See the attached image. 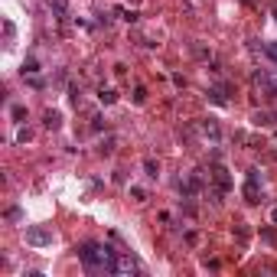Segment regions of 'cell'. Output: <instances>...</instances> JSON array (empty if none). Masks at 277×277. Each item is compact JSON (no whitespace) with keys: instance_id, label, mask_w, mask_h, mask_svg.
Returning a JSON list of instances; mask_svg holds the SVG:
<instances>
[{"instance_id":"8992f818","label":"cell","mask_w":277,"mask_h":277,"mask_svg":"<svg viewBox=\"0 0 277 277\" xmlns=\"http://www.w3.org/2000/svg\"><path fill=\"white\" fill-rule=\"evenodd\" d=\"M209 180L215 183V192H219V196H222V192H229V189H231L229 170H225V166H222V163H215V166H212V173H209Z\"/></svg>"},{"instance_id":"2e32d148","label":"cell","mask_w":277,"mask_h":277,"mask_svg":"<svg viewBox=\"0 0 277 277\" xmlns=\"http://www.w3.org/2000/svg\"><path fill=\"white\" fill-rule=\"evenodd\" d=\"M16 140H20V143L30 140V131H26V127H20V131H16Z\"/></svg>"},{"instance_id":"4fadbf2b","label":"cell","mask_w":277,"mask_h":277,"mask_svg":"<svg viewBox=\"0 0 277 277\" xmlns=\"http://www.w3.org/2000/svg\"><path fill=\"white\" fill-rule=\"evenodd\" d=\"M46 127H59V111H46Z\"/></svg>"},{"instance_id":"9c48e42d","label":"cell","mask_w":277,"mask_h":277,"mask_svg":"<svg viewBox=\"0 0 277 277\" xmlns=\"http://www.w3.org/2000/svg\"><path fill=\"white\" fill-rule=\"evenodd\" d=\"M251 121H254L258 127H271V124H277V114H274V111H258Z\"/></svg>"},{"instance_id":"30bf717a","label":"cell","mask_w":277,"mask_h":277,"mask_svg":"<svg viewBox=\"0 0 277 277\" xmlns=\"http://www.w3.org/2000/svg\"><path fill=\"white\" fill-rule=\"evenodd\" d=\"M261 52H264V59H268V62L274 65V72H277V43H264Z\"/></svg>"},{"instance_id":"9a60e30c","label":"cell","mask_w":277,"mask_h":277,"mask_svg":"<svg viewBox=\"0 0 277 277\" xmlns=\"http://www.w3.org/2000/svg\"><path fill=\"white\" fill-rule=\"evenodd\" d=\"M13 118H16V121H23V118H26V108H20V104H13Z\"/></svg>"},{"instance_id":"ac0fdd59","label":"cell","mask_w":277,"mask_h":277,"mask_svg":"<svg viewBox=\"0 0 277 277\" xmlns=\"http://www.w3.org/2000/svg\"><path fill=\"white\" fill-rule=\"evenodd\" d=\"M271 222H274V225H277V206H274V212H271Z\"/></svg>"},{"instance_id":"3957f363","label":"cell","mask_w":277,"mask_h":277,"mask_svg":"<svg viewBox=\"0 0 277 277\" xmlns=\"http://www.w3.org/2000/svg\"><path fill=\"white\" fill-rule=\"evenodd\" d=\"M245 199H248V202H261V170H248Z\"/></svg>"},{"instance_id":"6da1fadb","label":"cell","mask_w":277,"mask_h":277,"mask_svg":"<svg viewBox=\"0 0 277 277\" xmlns=\"http://www.w3.org/2000/svg\"><path fill=\"white\" fill-rule=\"evenodd\" d=\"M114 258H118V251H111L108 245H98V241H85L79 248V261L85 264L88 274H111Z\"/></svg>"},{"instance_id":"7c38bea8","label":"cell","mask_w":277,"mask_h":277,"mask_svg":"<svg viewBox=\"0 0 277 277\" xmlns=\"http://www.w3.org/2000/svg\"><path fill=\"white\" fill-rule=\"evenodd\" d=\"M143 170H147V176H153V180H157V173H160V166L153 163V160H143Z\"/></svg>"},{"instance_id":"d6986e66","label":"cell","mask_w":277,"mask_h":277,"mask_svg":"<svg viewBox=\"0 0 277 277\" xmlns=\"http://www.w3.org/2000/svg\"><path fill=\"white\" fill-rule=\"evenodd\" d=\"M274 20H277V0H274Z\"/></svg>"},{"instance_id":"8fae6325","label":"cell","mask_w":277,"mask_h":277,"mask_svg":"<svg viewBox=\"0 0 277 277\" xmlns=\"http://www.w3.org/2000/svg\"><path fill=\"white\" fill-rule=\"evenodd\" d=\"M225 92H229L225 85H215V88H209V98H212L215 104H225V101H229V98H225Z\"/></svg>"},{"instance_id":"277c9868","label":"cell","mask_w":277,"mask_h":277,"mask_svg":"<svg viewBox=\"0 0 277 277\" xmlns=\"http://www.w3.org/2000/svg\"><path fill=\"white\" fill-rule=\"evenodd\" d=\"M26 245H33V248L52 245V231L43 229V225H30V229H26Z\"/></svg>"},{"instance_id":"5bb4252c","label":"cell","mask_w":277,"mask_h":277,"mask_svg":"<svg viewBox=\"0 0 277 277\" xmlns=\"http://www.w3.org/2000/svg\"><path fill=\"white\" fill-rule=\"evenodd\" d=\"M98 98H101L104 104H111V101H114V98H118V95H114V92H111V88H104V92H101V95H98Z\"/></svg>"},{"instance_id":"ba28073f","label":"cell","mask_w":277,"mask_h":277,"mask_svg":"<svg viewBox=\"0 0 277 277\" xmlns=\"http://www.w3.org/2000/svg\"><path fill=\"white\" fill-rule=\"evenodd\" d=\"M254 85L261 88L268 98H277V79H268V75H254Z\"/></svg>"},{"instance_id":"e0dca14e","label":"cell","mask_w":277,"mask_h":277,"mask_svg":"<svg viewBox=\"0 0 277 277\" xmlns=\"http://www.w3.org/2000/svg\"><path fill=\"white\" fill-rule=\"evenodd\" d=\"M131 192H134V199H137V202H143V199H147V192H143V189H137V186H134Z\"/></svg>"},{"instance_id":"52a82bcc","label":"cell","mask_w":277,"mask_h":277,"mask_svg":"<svg viewBox=\"0 0 277 277\" xmlns=\"http://www.w3.org/2000/svg\"><path fill=\"white\" fill-rule=\"evenodd\" d=\"M134 271H137V264L131 261L127 254L118 251V258H114V271H111V274H134Z\"/></svg>"},{"instance_id":"5b68a950","label":"cell","mask_w":277,"mask_h":277,"mask_svg":"<svg viewBox=\"0 0 277 277\" xmlns=\"http://www.w3.org/2000/svg\"><path fill=\"white\" fill-rule=\"evenodd\" d=\"M176 189H180V196H183V199H192L199 189H202V176H199V173H189L186 180L176 183Z\"/></svg>"},{"instance_id":"7a4b0ae2","label":"cell","mask_w":277,"mask_h":277,"mask_svg":"<svg viewBox=\"0 0 277 277\" xmlns=\"http://www.w3.org/2000/svg\"><path fill=\"white\" fill-rule=\"evenodd\" d=\"M186 137H189V140L199 137V140L209 143V147H219V143H222V127H219V121L206 118V121H196V124L186 127Z\"/></svg>"}]
</instances>
